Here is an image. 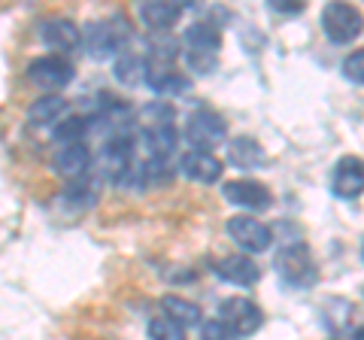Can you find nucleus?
<instances>
[{"label":"nucleus","instance_id":"obj_28","mask_svg":"<svg viewBox=\"0 0 364 340\" xmlns=\"http://www.w3.org/2000/svg\"><path fill=\"white\" fill-rule=\"evenodd\" d=\"M361 258H364V243H361Z\"/></svg>","mask_w":364,"mask_h":340},{"label":"nucleus","instance_id":"obj_6","mask_svg":"<svg viewBox=\"0 0 364 340\" xmlns=\"http://www.w3.org/2000/svg\"><path fill=\"white\" fill-rule=\"evenodd\" d=\"M228 237L246 253H264L273 243V231L255 216H231L228 219Z\"/></svg>","mask_w":364,"mask_h":340},{"label":"nucleus","instance_id":"obj_5","mask_svg":"<svg viewBox=\"0 0 364 340\" xmlns=\"http://www.w3.org/2000/svg\"><path fill=\"white\" fill-rule=\"evenodd\" d=\"M277 274L289 282V286H310L316 280V265L310 258V249L304 243H289L279 249L277 255Z\"/></svg>","mask_w":364,"mask_h":340},{"label":"nucleus","instance_id":"obj_25","mask_svg":"<svg viewBox=\"0 0 364 340\" xmlns=\"http://www.w3.org/2000/svg\"><path fill=\"white\" fill-rule=\"evenodd\" d=\"M234 334L228 331V325L222 319H210L207 325L200 328V340H231Z\"/></svg>","mask_w":364,"mask_h":340},{"label":"nucleus","instance_id":"obj_4","mask_svg":"<svg viewBox=\"0 0 364 340\" xmlns=\"http://www.w3.org/2000/svg\"><path fill=\"white\" fill-rule=\"evenodd\" d=\"M219 319L228 325V331H231L234 337H249L261 328L264 313H261L258 304L249 301V298H228L219 307Z\"/></svg>","mask_w":364,"mask_h":340},{"label":"nucleus","instance_id":"obj_9","mask_svg":"<svg viewBox=\"0 0 364 340\" xmlns=\"http://www.w3.org/2000/svg\"><path fill=\"white\" fill-rule=\"evenodd\" d=\"M222 195H225V201H231L243 210H252V213L267 210L273 203L270 188L264 183H258V179H231V183H225Z\"/></svg>","mask_w":364,"mask_h":340},{"label":"nucleus","instance_id":"obj_7","mask_svg":"<svg viewBox=\"0 0 364 340\" xmlns=\"http://www.w3.org/2000/svg\"><path fill=\"white\" fill-rule=\"evenodd\" d=\"M73 64L64 58V55H43V58L31 61L28 76L33 85L40 88H64L73 83Z\"/></svg>","mask_w":364,"mask_h":340},{"label":"nucleus","instance_id":"obj_21","mask_svg":"<svg viewBox=\"0 0 364 340\" xmlns=\"http://www.w3.org/2000/svg\"><path fill=\"white\" fill-rule=\"evenodd\" d=\"M161 307H164V313L170 316V319H176L179 325H198L200 322V307L186 301V298H179V294H167V298L161 301Z\"/></svg>","mask_w":364,"mask_h":340},{"label":"nucleus","instance_id":"obj_27","mask_svg":"<svg viewBox=\"0 0 364 340\" xmlns=\"http://www.w3.org/2000/svg\"><path fill=\"white\" fill-rule=\"evenodd\" d=\"M352 340H364V325L358 328V331H355V337H352Z\"/></svg>","mask_w":364,"mask_h":340},{"label":"nucleus","instance_id":"obj_22","mask_svg":"<svg viewBox=\"0 0 364 340\" xmlns=\"http://www.w3.org/2000/svg\"><path fill=\"white\" fill-rule=\"evenodd\" d=\"M91 122L85 116H67L58 128H55V140L64 143V146H73V143H82V137L88 134Z\"/></svg>","mask_w":364,"mask_h":340},{"label":"nucleus","instance_id":"obj_3","mask_svg":"<svg viewBox=\"0 0 364 340\" xmlns=\"http://www.w3.org/2000/svg\"><path fill=\"white\" fill-rule=\"evenodd\" d=\"M361 25H364V18L352 4H328L322 9V31H325L328 40L337 43V46L355 40L361 33Z\"/></svg>","mask_w":364,"mask_h":340},{"label":"nucleus","instance_id":"obj_19","mask_svg":"<svg viewBox=\"0 0 364 340\" xmlns=\"http://www.w3.org/2000/svg\"><path fill=\"white\" fill-rule=\"evenodd\" d=\"M179 143V134L173 124H158V128H146V149H149V161H164L167 155H173Z\"/></svg>","mask_w":364,"mask_h":340},{"label":"nucleus","instance_id":"obj_11","mask_svg":"<svg viewBox=\"0 0 364 340\" xmlns=\"http://www.w3.org/2000/svg\"><path fill=\"white\" fill-rule=\"evenodd\" d=\"M179 167L191 183H200V186H210L222 176V161L213 152H200V149H188L186 155H182Z\"/></svg>","mask_w":364,"mask_h":340},{"label":"nucleus","instance_id":"obj_20","mask_svg":"<svg viewBox=\"0 0 364 340\" xmlns=\"http://www.w3.org/2000/svg\"><path fill=\"white\" fill-rule=\"evenodd\" d=\"M146 70H149V67H146V61L136 52H124L116 58V64H112V73H116V79L124 85H136L140 76H146Z\"/></svg>","mask_w":364,"mask_h":340},{"label":"nucleus","instance_id":"obj_8","mask_svg":"<svg viewBox=\"0 0 364 340\" xmlns=\"http://www.w3.org/2000/svg\"><path fill=\"white\" fill-rule=\"evenodd\" d=\"M331 191L337 198L352 201L364 191V158L343 155L331 170Z\"/></svg>","mask_w":364,"mask_h":340},{"label":"nucleus","instance_id":"obj_24","mask_svg":"<svg viewBox=\"0 0 364 340\" xmlns=\"http://www.w3.org/2000/svg\"><path fill=\"white\" fill-rule=\"evenodd\" d=\"M343 76L349 79V83L364 85V49L346 55V61H343Z\"/></svg>","mask_w":364,"mask_h":340},{"label":"nucleus","instance_id":"obj_2","mask_svg":"<svg viewBox=\"0 0 364 340\" xmlns=\"http://www.w3.org/2000/svg\"><path fill=\"white\" fill-rule=\"evenodd\" d=\"M225 134H228L225 119L210 107L195 110L186 122V140L200 152H210L213 146H219L225 140Z\"/></svg>","mask_w":364,"mask_h":340},{"label":"nucleus","instance_id":"obj_23","mask_svg":"<svg viewBox=\"0 0 364 340\" xmlns=\"http://www.w3.org/2000/svg\"><path fill=\"white\" fill-rule=\"evenodd\" d=\"M149 337L152 340H186V325H179L170 316H155V319H149Z\"/></svg>","mask_w":364,"mask_h":340},{"label":"nucleus","instance_id":"obj_16","mask_svg":"<svg viewBox=\"0 0 364 340\" xmlns=\"http://www.w3.org/2000/svg\"><path fill=\"white\" fill-rule=\"evenodd\" d=\"M146 76H149V85H152V92L158 95H167V92H173V95H182V92H188V79L182 76L173 64H152L149 70H146Z\"/></svg>","mask_w":364,"mask_h":340},{"label":"nucleus","instance_id":"obj_12","mask_svg":"<svg viewBox=\"0 0 364 340\" xmlns=\"http://www.w3.org/2000/svg\"><path fill=\"white\" fill-rule=\"evenodd\" d=\"M215 274L225 282H231V286H255L261 270L249 255H225V258H219V265H215Z\"/></svg>","mask_w":364,"mask_h":340},{"label":"nucleus","instance_id":"obj_15","mask_svg":"<svg viewBox=\"0 0 364 340\" xmlns=\"http://www.w3.org/2000/svg\"><path fill=\"white\" fill-rule=\"evenodd\" d=\"M52 164H55V170H58L61 176L76 179V176H82L85 170H88V164H91V152H88V146H85V143L64 146V149L55 152Z\"/></svg>","mask_w":364,"mask_h":340},{"label":"nucleus","instance_id":"obj_17","mask_svg":"<svg viewBox=\"0 0 364 340\" xmlns=\"http://www.w3.org/2000/svg\"><path fill=\"white\" fill-rule=\"evenodd\" d=\"M64 112H67V100L61 95H46V97H37L28 107V122L43 128V124L64 122Z\"/></svg>","mask_w":364,"mask_h":340},{"label":"nucleus","instance_id":"obj_18","mask_svg":"<svg viewBox=\"0 0 364 340\" xmlns=\"http://www.w3.org/2000/svg\"><path fill=\"white\" fill-rule=\"evenodd\" d=\"M228 158H231L234 167H258V164H264V149H261V143L255 137L240 134V137H234L228 143Z\"/></svg>","mask_w":364,"mask_h":340},{"label":"nucleus","instance_id":"obj_13","mask_svg":"<svg viewBox=\"0 0 364 340\" xmlns=\"http://www.w3.org/2000/svg\"><path fill=\"white\" fill-rule=\"evenodd\" d=\"M40 37H43L46 46L55 49V52H70V49H76L79 43H82V33H79V28L73 25V21H67V18L46 21L43 31H40Z\"/></svg>","mask_w":364,"mask_h":340},{"label":"nucleus","instance_id":"obj_1","mask_svg":"<svg viewBox=\"0 0 364 340\" xmlns=\"http://www.w3.org/2000/svg\"><path fill=\"white\" fill-rule=\"evenodd\" d=\"M182 40H186V61L191 70L210 73L222 49V31L210 25V21H195V25L186 28V37Z\"/></svg>","mask_w":364,"mask_h":340},{"label":"nucleus","instance_id":"obj_26","mask_svg":"<svg viewBox=\"0 0 364 340\" xmlns=\"http://www.w3.org/2000/svg\"><path fill=\"white\" fill-rule=\"evenodd\" d=\"M270 6L277 9V13H301L304 9L301 0H282V4H270Z\"/></svg>","mask_w":364,"mask_h":340},{"label":"nucleus","instance_id":"obj_14","mask_svg":"<svg viewBox=\"0 0 364 340\" xmlns=\"http://www.w3.org/2000/svg\"><path fill=\"white\" fill-rule=\"evenodd\" d=\"M182 9H186V4H173V0H164V4L146 0V4H140V18L152 31H170L182 18Z\"/></svg>","mask_w":364,"mask_h":340},{"label":"nucleus","instance_id":"obj_10","mask_svg":"<svg viewBox=\"0 0 364 340\" xmlns=\"http://www.w3.org/2000/svg\"><path fill=\"white\" fill-rule=\"evenodd\" d=\"M85 49L91 58H109L116 55L122 40H124V31H119L112 21H95V25L85 28Z\"/></svg>","mask_w":364,"mask_h":340}]
</instances>
